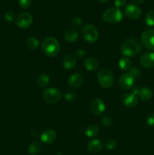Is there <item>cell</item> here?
<instances>
[{
	"label": "cell",
	"mask_w": 154,
	"mask_h": 155,
	"mask_svg": "<svg viewBox=\"0 0 154 155\" xmlns=\"http://www.w3.org/2000/svg\"><path fill=\"white\" fill-rule=\"evenodd\" d=\"M37 83L39 86L42 88H45L50 83V78L47 74H42L39 76L37 79Z\"/></svg>",
	"instance_id": "d4e9b609"
},
{
	"label": "cell",
	"mask_w": 154,
	"mask_h": 155,
	"mask_svg": "<svg viewBox=\"0 0 154 155\" xmlns=\"http://www.w3.org/2000/svg\"><path fill=\"white\" fill-rule=\"evenodd\" d=\"M101 124H102L104 127H110L113 125V119L109 115H104V116L101 117Z\"/></svg>",
	"instance_id": "4316f807"
},
{
	"label": "cell",
	"mask_w": 154,
	"mask_h": 155,
	"mask_svg": "<svg viewBox=\"0 0 154 155\" xmlns=\"http://www.w3.org/2000/svg\"><path fill=\"white\" fill-rule=\"evenodd\" d=\"M81 35L84 40L89 43H94L96 42L99 36L98 29L90 24L83 26L81 30Z\"/></svg>",
	"instance_id": "277c9868"
},
{
	"label": "cell",
	"mask_w": 154,
	"mask_h": 155,
	"mask_svg": "<svg viewBox=\"0 0 154 155\" xmlns=\"http://www.w3.org/2000/svg\"><path fill=\"white\" fill-rule=\"evenodd\" d=\"M19 5L21 6L22 8H28L30 5H31L32 1L31 0H19L18 1Z\"/></svg>",
	"instance_id": "4dcf8cb0"
},
{
	"label": "cell",
	"mask_w": 154,
	"mask_h": 155,
	"mask_svg": "<svg viewBox=\"0 0 154 155\" xmlns=\"http://www.w3.org/2000/svg\"><path fill=\"white\" fill-rule=\"evenodd\" d=\"M85 68L88 71H95L99 68V63L95 58H88L84 61Z\"/></svg>",
	"instance_id": "ac0fdd59"
},
{
	"label": "cell",
	"mask_w": 154,
	"mask_h": 155,
	"mask_svg": "<svg viewBox=\"0 0 154 155\" xmlns=\"http://www.w3.org/2000/svg\"><path fill=\"white\" fill-rule=\"evenodd\" d=\"M98 133H99V128L98 127V126L95 125V124H90L88 126L85 131V134L88 138L95 137L96 136H98Z\"/></svg>",
	"instance_id": "7402d4cb"
},
{
	"label": "cell",
	"mask_w": 154,
	"mask_h": 155,
	"mask_svg": "<svg viewBox=\"0 0 154 155\" xmlns=\"http://www.w3.org/2000/svg\"><path fill=\"white\" fill-rule=\"evenodd\" d=\"M39 39L35 37H30L26 41V46L31 50H36L39 47Z\"/></svg>",
	"instance_id": "603a6c76"
},
{
	"label": "cell",
	"mask_w": 154,
	"mask_h": 155,
	"mask_svg": "<svg viewBox=\"0 0 154 155\" xmlns=\"http://www.w3.org/2000/svg\"><path fill=\"white\" fill-rule=\"evenodd\" d=\"M42 51L49 57L57 55L60 51V45L54 37H47L42 43Z\"/></svg>",
	"instance_id": "7a4b0ae2"
},
{
	"label": "cell",
	"mask_w": 154,
	"mask_h": 155,
	"mask_svg": "<svg viewBox=\"0 0 154 155\" xmlns=\"http://www.w3.org/2000/svg\"><path fill=\"white\" fill-rule=\"evenodd\" d=\"M120 49L124 57H134L141 51L142 45L138 39L129 38L122 42Z\"/></svg>",
	"instance_id": "6da1fadb"
},
{
	"label": "cell",
	"mask_w": 154,
	"mask_h": 155,
	"mask_svg": "<svg viewBox=\"0 0 154 155\" xmlns=\"http://www.w3.org/2000/svg\"><path fill=\"white\" fill-rule=\"evenodd\" d=\"M63 67L66 70L73 69L76 64V58L72 54H67L63 59Z\"/></svg>",
	"instance_id": "e0dca14e"
},
{
	"label": "cell",
	"mask_w": 154,
	"mask_h": 155,
	"mask_svg": "<svg viewBox=\"0 0 154 155\" xmlns=\"http://www.w3.org/2000/svg\"><path fill=\"white\" fill-rule=\"evenodd\" d=\"M40 139L45 145H51L57 139V133L52 129H47L41 133Z\"/></svg>",
	"instance_id": "7c38bea8"
},
{
	"label": "cell",
	"mask_w": 154,
	"mask_h": 155,
	"mask_svg": "<svg viewBox=\"0 0 154 155\" xmlns=\"http://www.w3.org/2000/svg\"><path fill=\"white\" fill-rule=\"evenodd\" d=\"M83 81H84V79H83L82 75L79 73H75L69 77L67 83L69 87L72 89H78L82 85Z\"/></svg>",
	"instance_id": "5bb4252c"
},
{
	"label": "cell",
	"mask_w": 154,
	"mask_h": 155,
	"mask_svg": "<svg viewBox=\"0 0 154 155\" xmlns=\"http://www.w3.org/2000/svg\"><path fill=\"white\" fill-rule=\"evenodd\" d=\"M103 148V143L101 140L97 139H92L88 144V150L91 154H98Z\"/></svg>",
	"instance_id": "2e32d148"
},
{
	"label": "cell",
	"mask_w": 154,
	"mask_h": 155,
	"mask_svg": "<svg viewBox=\"0 0 154 155\" xmlns=\"http://www.w3.org/2000/svg\"><path fill=\"white\" fill-rule=\"evenodd\" d=\"M131 1L133 2L134 3H135V4H142L143 2H144L145 0H131Z\"/></svg>",
	"instance_id": "d590c367"
},
{
	"label": "cell",
	"mask_w": 154,
	"mask_h": 155,
	"mask_svg": "<svg viewBox=\"0 0 154 155\" xmlns=\"http://www.w3.org/2000/svg\"><path fill=\"white\" fill-rule=\"evenodd\" d=\"M81 24H82L81 18H78V17H75V18H73L72 20H71V24H72L73 27H79V26L81 25Z\"/></svg>",
	"instance_id": "1f68e13d"
},
{
	"label": "cell",
	"mask_w": 154,
	"mask_h": 155,
	"mask_svg": "<svg viewBox=\"0 0 154 155\" xmlns=\"http://www.w3.org/2000/svg\"><path fill=\"white\" fill-rule=\"evenodd\" d=\"M5 19L8 22H13L15 20V13L13 12V11H8V12H5L4 15Z\"/></svg>",
	"instance_id": "f546056e"
},
{
	"label": "cell",
	"mask_w": 154,
	"mask_h": 155,
	"mask_svg": "<svg viewBox=\"0 0 154 155\" xmlns=\"http://www.w3.org/2000/svg\"><path fill=\"white\" fill-rule=\"evenodd\" d=\"M125 2H126V0H115L114 4L116 6V8H122L125 5Z\"/></svg>",
	"instance_id": "836d02e7"
},
{
	"label": "cell",
	"mask_w": 154,
	"mask_h": 155,
	"mask_svg": "<svg viewBox=\"0 0 154 155\" xmlns=\"http://www.w3.org/2000/svg\"><path fill=\"white\" fill-rule=\"evenodd\" d=\"M125 14L130 19H137L141 16V10L138 6L129 4L125 7Z\"/></svg>",
	"instance_id": "4fadbf2b"
},
{
	"label": "cell",
	"mask_w": 154,
	"mask_h": 155,
	"mask_svg": "<svg viewBox=\"0 0 154 155\" xmlns=\"http://www.w3.org/2000/svg\"><path fill=\"white\" fill-rule=\"evenodd\" d=\"M130 73H131V74H133V75L135 77V78L137 77H139V75H140V70L137 69V68H131V70H130Z\"/></svg>",
	"instance_id": "e575fe53"
},
{
	"label": "cell",
	"mask_w": 154,
	"mask_h": 155,
	"mask_svg": "<svg viewBox=\"0 0 154 155\" xmlns=\"http://www.w3.org/2000/svg\"><path fill=\"white\" fill-rule=\"evenodd\" d=\"M145 22L146 25L149 27L154 26V10H151L147 12L145 17Z\"/></svg>",
	"instance_id": "484cf974"
},
{
	"label": "cell",
	"mask_w": 154,
	"mask_h": 155,
	"mask_svg": "<svg viewBox=\"0 0 154 155\" xmlns=\"http://www.w3.org/2000/svg\"><path fill=\"white\" fill-rule=\"evenodd\" d=\"M119 67L122 71H128L132 68V63L127 57H123L119 61Z\"/></svg>",
	"instance_id": "44dd1931"
},
{
	"label": "cell",
	"mask_w": 154,
	"mask_h": 155,
	"mask_svg": "<svg viewBox=\"0 0 154 155\" xmlns=\"http://www.w3.org/2000/svg\"><path fill=\"white\" fill-rule=\"evenodd\" d=\"M28 151L31 155H38L41 151V146L37 142H33L28 147Z\"/></svg>",
	"instance_id": "cb8c5ba5"
},
{
	"label": "cell",
	"mask_w": 154,
	"mask_h": 155,
	"mask_svg": "<svg viewBox=\"0 0 154 155\" xmlns=\"http://www.w3.org/2000/svg\"><path fill=\"white\" fill-rule=\"evenodd\" d=\"M79 39V33L75 29H68L64 33V39L67 42H75Z\"/></svg>",
	"instance_id": "ffe728a7"
},
{
	"label": "cell",
	"mask_w": 154,
	"mask_h": 155,
	"mask_svg": "<svg viewBox=\"0 0 154 155\" xmlns=\"http://www.w3.org/2000/svg\"><path fill=\"white\" fill-rule=\"evenodd\" d=\"M98 81L103 88H110L113 86L114 77L111 71L107 68H103L98 74Z\"/></svg>",
	"instance_id": "5b68a950"
},
{
	"label": "cell",
	"mask_w": 154,
	"mask_h": 155,
	"mask_svg": "<svg viewBox=\"0 0 154 155\" xmlns=\"http://www.w3.org/2000/svg\"><path fill=\"white\" fill-rule=\"evenodd\" d=\"M141 66L145 68H149L154 67V52H146L142 54L140 59Z\"/></svg>",
	"instance_id": "9a60e30c"
},
{
	"label": "cell",
	"mask_w": 154,
	"mask_h": 155,
	"mask_svg": "<svg viewBox=\"0 0 154 155\" xmlns=\"http://www.w3.org/2000/svg\"><path fill=\"white\" fill-rule=\"evenodd\" d=\"M106 104L101 98H95L90 103V110L92 113L97 116L103 114L105 111Z\"/></svg>",
	"instance_id": "30bf717a"
},
{
	"label": "cell",
	"mask_w": 154,
	"mask_h": 155,
	"mask_svg": "<svg viewBox=\"0 0 154 155\" xmlns=\"http://www.w3.org/2000/svg\"><path fill=\"white\" fill-rule=\"evenodd\" d=\"M57 155H62V154H61V153H60V152H58V153H57Z\"/></svg>",
	"instance_id": "74e56055"
},
{
	"label": "cell",
	"mask_w": 154,
	"mask_h": 155,
	"mask_svg": "<svg viewBox=\"0 0 154 155\" xmlns=\"http://www.w3.org/2000/svg\"><path fill=\"white\" fill-rule=\"evenodd\" d=\"M104 145H105V147L107 149L111 151V150H113L116 147V142L115 139H109L106 141Z\"/></svg>",
	"instance_id": "83f0119b"
},
{
	"label": "cell",
	"mask_w": 154,
	"mask_h": 155,
	"mask_svg": "<svg viewBox=\"0 0 154 155\" xmlns=\"http://www.w3.org/2000/svg\"><path fill=\"white\" fill-rule=\"evenodd\" d=\"M33 18L29 12H22L20 14L15 21V24L19 28L27 29L33 24Z\"/></svg>",
	"instance_id": "9c48e42d"
},
{
	"label": "cell",
	"mask_w": 154,
	"mask_h": 155,
	"mask_svg": "<svg viewBox=\"0 0 154 155\" xmlns=\"http://www.w3.org/2000/svg\"><path fill=\"white\" fill-rule=\"evenodd\" d=\"M61 92L56 88H48L44 90L43 98L48 104H56L61 98Z\"/></svg>",
	"instance_id": "8992f818"
},
{
	"label": "cell",
	"mask_w": 154,
	"mask_h": 155,
	"mask_svg": "<svg viewBox=\"0 0 154 155\" xmlns=\"http://www.w3.org/2000/svg\"><path fill=\"white\" fill-rule=\"evenodd\" d=\"M122 18L123 15L118 8H110L104 11L102 15L103 20L109 24H116L120 22Z\"/></svg>",
	"instance_id": "3957f363"
},
{
	"label": "cell",
	"mask_w": 154,
	"mask_h": 155,
	"mask_svg": "<svg viewBox=\"0 0 154 155\" xmlns=\"http://www.w3.org/2000/svg\"><path fill=\"white\" fill-rule=\"evenodd\" d=\"M64 98L69 102H73L76 98V95L72 91H68L64 95Z\"/></svg>",
	"instance_id": "f1b7e54d"
},
{
	"label": "cell",
	"mask_w": 154,
	"mask_h": 155,
	"mask_svg": "<svg viewBox=\"0 0 154 155\" xmlns=\"http://www.w3.org/2000/svg\"><path fill=\"white\" fill-rule=\"evenodd\" d=\"M138 97L142 101H149L152 98L153 92L152 90L149 87H143L138 91Z\"/></svg>",
	"instance_id": "d6986e66"
},
{
	"label": "cell",
	"mask_w": 154,
	"mask_h": 155,
	"mask_svg": "<svg viewBox=\"0 0 154 155\" xmlns=\"http://www.w3.org/2000/svg\"><path fill=\"white\" fill-rule=\"evenodd\" d=\"M135 81V77L131 73H125L119 77L118 84L122 90H127L132 87Z\"/></svg>",
	"instance_id": "52a82bcc"
},
{
	"label": "cell",
	"mask_w": 154,
	"mask_h": 155,
	"mask_svg": "<svg viewBox=\"0 0 154 155\" xmlns=\"http://www.w3.org/2000/svg\"><path fill=\"white\" fill-rule=\"evenodd\" d=\"M140 39L143 45L149 50H154V30L146 29L140 36Z\"/></svg>",
	"instance_id": "ba28073f"
},
{
	"label": "cell",
	"mask_w": 154,
	"mask_h": 155,
	"mask_svg": "<svg viewBox=\"0 0 154 155\" xmlns=\"http://www.w3.org/2000/svg\"><path fill=\"white\" fill-rule=\"evenodd\" d=\"M98 1L100 2L104 3V2H107V1H108V0H98Z\"/></svg>",
	"instance_id": "8d00e7d4"
},
{
	"label": "cell",
	"mask_w": 154,
	"mask_h": 155,
	"mask_svg": "<svg viewBox=\"0 0 154 155\" xmlns=\"http://www.w3.org/2000/svg\"><path fill=\"white\" fill-rule=\"evenodd\" d=\"M146 124L151 127H154V114H151L146 118Z\"/></svg>",
	"instance_id": "d6a6232c"
},
{
	"label": "cell",
	"mask_w": 154,
	"mask_h": 155,
	"mask_svg": "<svg viewBox=\"0 0 154 155\" xmlns=\"http://www.w3.org/2000/svg\"><path fill=\"white\" fill-rule=\"evenodd\" d=\"M120 101L128 107H134L138 104V97L134 93H124L121 95Z\"/></svg>",
	"instance_id": "8fae6325"
}]
</instances>
